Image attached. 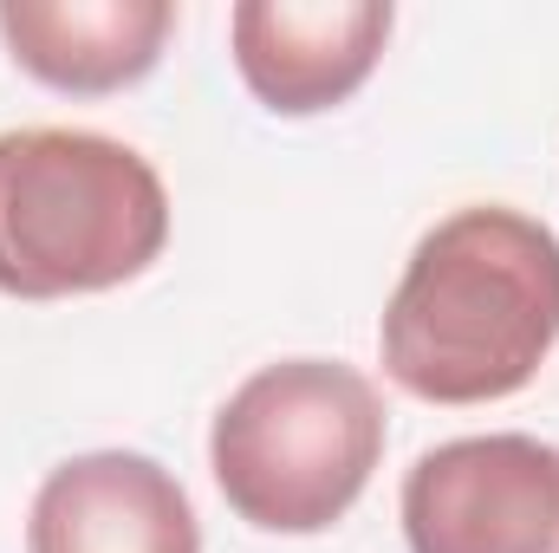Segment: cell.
<instances>
[{
  "label": "cell",
  "mask_w": 559,
  "mask_h": 553,
  "mask_svg": "<svg viewBox=\"0 0 559 553\" xmlns=\"http://www.w3.org/2000/svg\"><path fill=\"white\" fill-rule=\"evenodd\" d=\"M559 345V235L508 202L442 215L397 274L378 352L423 404H501Z\"/></svg>",
  "instance_id": "cell-1"
},
{
  "label": "cell",
  "mask_w": 559,
  "mask_h": 553,
  "mask_svg": "<svg viewBox=\"0 0 559 553\" xmlns=\"http://www.w3.org/2000/svg\"><path fill=\"white\" fill-rule=\"evenodd\" d=\"M391 20L384 0H241L228 13V52L274 118H312L378 72Z\"/></svg>",
  "instance_id": "cell-5"
},
{
  "label": "cell",
  "mask_w": 559,
  "mask_h": 553,
  "mask_svg": "<svg viewBox=\"0 0 559 553\" xmlns=\"http://www.w3.org/2000/svg\"><path fill=\"white\" fill-rule=\"evenodd\" d=\"M26 553H202V521L156 456L85 449L33 489Z\"/></svg>",
  "instance_id": "cell-6"
},
{
  "label": "cell",
  "mask_w": 559,
  "mask_h": 553,
  "mask_svg": "<svg viewBox=\"0 0 559 553\" xmlns=\"http://www.w3.org/2000/svg\"><path fill=\"white\" fill-rule=\"evenodd\" d=\"M169 248V189L156 163L105 131H0V293H111Z\"/></svg>",
  "instance_id": "cell-2"
},
{
  "label": "cell",
  "mask_w": 559,
  "mask_h": 553,
  "mask_svg": "<svg viewBox=\"0 0 559 553\" xmlns=\"http://www.w3.org/2000/svg\"><path fill=\"white\" fill-rule=\"evenodd\" d=\"M384 398L345 358H280L228 391L209 430L222 502L261 534H325L384 462Z\"/></svg>",
  "instance_id": "cell-3"
},
{
  "label": "cell",
  "mask_w": 559,
  "mask_h": 553,
  "mask_svg": "<svg viewBox=\"0 0 559 553\" xmlns=\"http://www.w3.org/2000/svg\"><path fill=\"white\" fill-rule=\"evenodd\" d=\"M169 33V0H0V39L13 66L72 98H105L150 79Z\"/></svg>",
  "instance_id": "cell-7"
},
{
  "label": "cell",
  "mask_w": 559,
  "mask_h": 553,
  "mask_svg": "<svg viewBox=\"0 0 559 553\" xmlns=\"http://www.w3.org/2000/svg\"><path fill=\"white\" fill-rule=\"evenodd\" d=\"M411 553H559V443L488 430L423 449L397 495Z\"/></svg>",
  "instance_id": "cell-4"
}]
</instances>
